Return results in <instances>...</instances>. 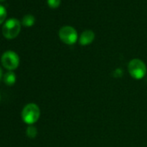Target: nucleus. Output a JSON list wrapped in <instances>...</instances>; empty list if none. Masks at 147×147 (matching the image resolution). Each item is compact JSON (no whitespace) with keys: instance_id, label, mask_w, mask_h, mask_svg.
<instances>
[{"instance_id":"obj_1","label":"nucleus","mask_w":147,"mask_h":147,"mask_svg":"<svg viewBox=\"0 0 147 147\" xmlns=\"http://www.w3.org/2000/svg\"><path fill=\"white\" fill-rule=\"evenodd\" d=\"M41 111L39 107L35 103L27 104L22 111V119L24 123L30 125L35 124L40 118Z\"/></svg>"},{"instance_id":"obj_2","label":"nucleus","mask_w":147,"mask_h":147,"mask_svg":"<svg viewBox=\"0 0 147 147\" xmlns=\"http://www.w3.org/2000/svg\"><path fill=\"white\" fill-rule=\"evenodd\" d=\"M128 71L130 76L136 79L140 80L143 79L147 72V67L144 62L140 59H132L130 61L128 64Z\"/></svg>"},{"instance_id":"obj_3","label":"nucleus","mask_w":147,"mask_h":147,"mask_svg":"<svg viewBox=\"0 0 147 147\" xmlns=\"http://www.w3.org/2000/svg\"><path fill=\"white\" fill-rule=\"evenodd\" d=\"M21 30V23L17 18H10L7 20L3 28H2V33L3 36L7 39H14L16 38Z\"/></svg>"},{"instance_id":"obj_4","label":"nucleus","mask_w":147,"mask_h":147,"mask_svg":"<svg viewBox=\"0 0 147 147\" xmlns=\"http://www.w3.org/2000/svg\"><path fill=\"white\" fill-rule=\"evenodd\" d=\"M2 65L9 71L15 70L19 66L20 59L18 55L11 50H8L2 55L1 57Z\"/></svg>"},{"instance_id":"obj_5","label":"nucleus","mask_w":147,"mask_h":147,"mask_svg":"<svg viewBox=\"0 0 147 147\" xmlns=\"http://www.w3.org/2000/svg\"><path fill=\"white\" fill-rule=\"evenodd\" d=\"M59 37L64 43L67 45H73L76 42L78 39V34L75 28L67 25L60 29Z\"/></svg>"},{"instance_id":"obj_6","label":"nucleus","mask_w":147,"mask_h":147,"mask_svg":"<svg viewBox=\"0 0 147 147\" xmlns=\"http://www.w3.org/2000/svg\"><path fill=\"white\" fill-rule=\"evenodd\" d=\"M94 37H95V35L93 30H86L82 33V35L79 38V42L81 45L86 46V45L92 43L94 40Z\"/></svg>"},{"instance_id":"obj_7","label":"nucleus","mask_w":147,"mask_h":147,"mask_svg":"<svg viewBox=\"0 0 147 147\" xmlns=\"http://www.w3.org/2000/svg\"><path fill=\"white\" fill-rule=\"evenodd\" d=\"M16 75L12 71H8L4 76V82L7 86H13L16 83Z\"/></svg>"},{"instance_id":"obj_8","label":"nucleus","mask_w":147,"mask_h":147,"mask_svg":"<svg viewBox=\"0 0 147 147\" xmlns=\"http://www.w3.org/2000/svg\"><path fill=\"white\" fill-rule=\"evenodd\" d=\"M35 17L32 15H25L23 18L22 24L25 27H31L35 24Z\"/></svg>"},{"instance_id":"obj_9","label":"nucleus","mask_w":147,"mask_h":147,"mask_svg":"<svg viewBox=\"0 0 147 147\" xmlns=\"http://www.w3.org/2000/svg\"><path fill=\"white\" fill-rule=\"evenodd\" d=\"M26 134L30 138H34L37 134V129L33 125H30L26 129Z\"/></svg>"},{"instance_id":"obj_10","label":"nucleus","mask_w":147,"mask_h":147,"mask_svg":"<svg viewBox=\"0 0 147 147\" xmlns=\"http://www.w3.org/2000/svg\"><path fill=\"white\" fill-rule=\"evenodd\" d=\"M6 17H7V11H6V9L0 5V25H1L5 20L6 19Z\"/></svg>"},{"instance_id":"obj_11","label":"nucleus","mask_w":147,"mask_h":147,"mask_svg":"<svg viewBox=\"0 0 147 147\" xmlns=\"http://www.w3.org/2000/svg\"><path fill=\"white\" fill-rule=\"evenodd\" d=\"M47 2L48 5L53 9L59 7V5H61V0H47Z\"/></svg>"},{"instance_id":"obj_12","label":"nucleus","mask_w":147,"mask_h":147,"mask_svg":"<svg viewBox=\"0 0 147 147\" xmlns=\"http://www.w3.org/2000/svg\"><path fill=\"white\" fill-rule=\"evenodd\" d=\"M2 77H3V71H2V68L0 67V81H1Z\"/></svg>"},{"instance_id":"obj_13","label":"nucleus","mask_w":147,"mask_h":147,"mask_svg":"<svg viewBox=\"0 0 147 147\" xmlns=\"http://www.w3.org/2000/svg\"><path fill=\"white\" fill-rule=\"evenodd\" d=\"M3 1H5V0H0V2H3Z\"/></svg>"},{"instance_id":"obj_14","label":"nucleus","mask_w":147,"mask_h":147,"mask_svg":"<svg viewBox=\"0 0 147 147\" xmlns=\"http://www.w3.org/2000/svg\"><path fill=\"white\" fill-rule=\"evenodd\" d=\"M0 98H1V97H0Z\"/></svg>"}]
</instances>
